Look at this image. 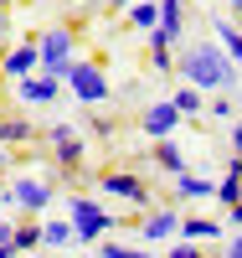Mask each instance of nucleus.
Wrapping results in <instances>:
<instances>
[{"mask_svg": "<svg viewBox=\"0 0 242 258\" xmlns=\"http://www.w3.org/2000/svg\"><path fill=\"white\" fill-rule=\"evenodd\" d=\"M181 73L191 88H201V93H222L237 83V62L216 47V41H196V47L181 52Z\"/></svg>", "mask_w": 242, "mask_h": 258, "instance_id": "1", "label": "nucleus"}, {"mask_svg": "<svg viewBox=\"0 0 242 258\" xmlns=\"http://www.w3.org/2000/svg\"><path fill=\"white\" fill-rule=\"evenodd\" d=\"M77 62V31L72 26H47L36 36V73H47V78H67V68Z\"/></svg>", "mask_w": 242, "mask_h": 258, "instance_id": "2", "label": "nucleus"}, {"mask_svg": "<svg viewBox=\"0 0 242 258\" xmlns=\"http://www.w3.org/2000/svg\"><path fill=\"white\" fill-rule=\"evenodd\" d=\"M67 222L77 243H103V232H114V217L93 202V197H72L67 202Z\"/></svg>", "mask_w": 242, "mask_h": 258, "instance_id": "3", "label": "nucleus"}, {"mask_svg": "<svg viewBox=\"0 0 242 258\" xmlns=\"http://www.w3.org/2000/svg\"><path fill=\"white\" fill-rule=\"evenodd\" d=\"M62 83L72 88L77 103H108V93H114V88H108V78H103V68H98V62H83V57L67 68V78H62Z\"/></svg>", "mask_w": 242, "mask_h": 258, "instance_id": "4", "label": "nucleus"}, {"mask_svg": "<svg viewBox=\"0 0 242 258\" xmlns=\"http://www.w3.org/2000/svg\"><path fill=\"white\" fill-rule=\"evenodd\" d=\"M186 31V0H165L160 6V26L149 31V52H170Z\"/></svg>", "mask_w": 242, "mask_h": 258, "instance_id": "5", "label": "nucleus"}, {"mask_svg": "<svg viewBox=\"0 0 242 258\" xmlns=\"http://www.w3.org/2000/svg\"><path fill=\"white\" fill-rule=\"evenodd\" d=\"M52 145H57V165L67 170V176H77L83 170V155H88V145H83V135L72 124H52V135H47Z\"/></svg>", "mask_w": 242, "mask_h": 258, "instance_id": "6", "label": "nucleus"}, {"mask_svg": "<svg viewBox=\"0 0 242 258\" xmlns=\"http://www.w3.org/2000/svg\"><path fill=\"white\" fill-rule=\"evenodd\" d=\"M103 191H114L119 202H134V207H144V212L155 207V191H149L134 170H108V176H103Z\"/></svg>", "mask_w": 242, "mask_h": 258, "instance_id": "7", "label": "nucleus"}, {"mask_svg": "<svg viewBox=\"0 0 242 258\" xmlns=\"http://www.w3.org/2000/svg\"><path fill=\"white\" fill-rule=\"evenodd\" d=\"M181 124H186V119H181V109H175L170 98H160V103H149V109L139 114V129H144L149 140H170V135H175V129H181Z\"/></svg>", "mask_w": 242, "mask_h": 258, "instance_id": "8", "label": "nucleus"}, {"mask_svg": "<svg viewBox=\"0 0 242 258\" xmlns=\"http://www.w3.org/2000/svg\"><path fill=\"white\" fill-rule=\"evenodd\" d=\"M11 202L26 212V217H41V212H47V202H52V186L41 181V176H21V181L11 186Z\"/></svg>", "mask_w": 242, "mask_h": 258, "instance_id": "9", "label": "nucleus"}, {"mask_svg": "<svg viewBox=\"0 0 242 258\" xmlns=\"http://www.w3.org/2000/svg\"><path fill=\"white\" fill-rule=\"evenodd\" d=\"M139 232H144V243L181 238V212H175V207H149V212H144V222H139Z\"/></svg>", "mask_w": 242, "mask_h": 258, "instance_id": "10", "label": "nucleus"}, {"mask_svg": "<svg viewBox=\"0 0 242 258\" xmlns=\"http://www.w3.org/2000/svg\"><path fill=\"white\" fill-rule=\"evenodd\" d=\"M31 73H36V41H21V47H11L6 57H0V78L21 83V78H31Z\"/></svg>", "mask_w": 242, "mask_h": 258, "instance_id": "11", "label": "nucleus"}, {"mask_svg": "<svg viewBox=\"0 0 242 258\" xmlns=\"http://www.w3.org/2000/svg\"><path fill=\"white\" fill-rule=\"evenodd\" d=\"M57 88H62L57 78L31 73V78H21V83H16V98H21V103H52V98H57Z\"/></svg>", "mask_w": 242, "mask_h": 258, "instance_id": "12", "label": "nucleus"}, {"mask_svg": "<svg viewBox=\"0 0 242 258\" xmlns=\"http://www.w3.org/2000/svg\"><path fill=\"white\" fill-rule=\"evenodd\" d=\"M149 160H155V165L165 170V176L175 181V176H181V170H186V150L175 145V135H170V140H155V150H149Z\"/></svg>", "mask_w": 242, "mask_h": 258, "instance_id": "13", "label": "nucleus"}, {"mask_svg": "<svg viewBox=\"0 0 242 258\" xmlns=\"http://www.w3.org/2000/svg\"><path fill=\"white\" fill-rule=\"evenodd\" d=\"M211 197H216V202H222L227 212L237 207V197H242V155H232V165H227V176H222V186H216V191H211Z\"/></svg>", "mask_w": 242, "mask_h": 258, "instance_id": "14", "label": "nucleus"}, {"mask_svg": "<svg viewBox=\"0 0 242 258\" xmlns=\"http://www.w3.org/2000/svg\"><path fill=\"white\" fill-rule=\"evenodd\" d=\"M170 103L181 109V119H201V114H206V93H201V88H191V83H181V88L170 93Z\"/></svg>", "mask_w": 242, "mask_h": 258, "instance_id": "15", "label": "nucleus"}, {"mask_svg": "<svg viewBox=\"0 0 242 258\" xmlns=\"http://www.w3.org/2000/svg\"><path fill=\"white\" fill-rule=\"evenodd\" d=\"M222 222H211V217H181V238L186 243H211V238H222Z\"/></svg>", "mask_w": 242, "mask_h": 258, "instance_id": "16", "label": "nucleus"}, {"mask_svg": "<svg viewBox=\"0 0 242 258\" xmlns=\"http://www.w3.org/2000/svg\"><path fill=\"white\" fill-rule=\"evenodd\" d=\"M211 191H216V186H211L206 176H191V170H181V176H175V197H181V202H206Z\"/></svg>", "mask_w": 242, "mask_h": 258, "instance_id": "17", "label": "nucleus"}, {"mask_svg": "<svg viewBox=\"0 0 242 258\" xmlns=\"http://www.w3.org/2000/svg\"><path fill=\"white\" fill-rule=\"evenodd\" d=\"M67 243H77L67 217H47V222H41V248H67Z\"/></svg>", "mask_w": 242, "mask_h": 258, "instance_id": "18", "label": "nucleus"}, {"mask_svg": "<svg viewBox=\"0 0 242 258\" xmlns=\"http://www.w3.org/2000/svg\"><path fill=\"white\" fill-rule=\"evenodd\" d=\"M211 26H216V47H222L232 62H242V26L237 21H211Z\"/></svg>", "mask_w": 242, "mask_h": 258, "instance_id": "19", "label": "nucleus"}, {"mask_svg": "<svg viewBox=\"0 0 242 258\" xmlns=\"http://www.w3.org/2000/svg\"><path fill=\"white\" fill-rule=\"evenodd\" d=\"M11 248H16V253H36V248H41V217L21 222V227H16V238H11Z\"/></svg>", "mask_w": 242, "mask_h": 258, "instance_id": "20", "label": "nucleus"}, {"mask_svg": "<svg viewBox=\"0 0 242 258\" xmlns=\"http://www.w3.org/2000/svg\"><path fill=\"white\" fill-rule=\"evenodd\" d=\"M129 26L155 31V26H160V6H155V0H134V6H129Z\"/></svg>", "mask_w": 242, "mask_h": 258, "instance_id": "21", "label": "nucleus"}, {"mask_svg": "<svg viewBox=\"0 0 242 258\" xmlns=\"http://www.w3.org/2000/svg\"><path fill=\"white\" fill-rule=\"evenodd\" d=\"M31 135H36V129L26 119H0V145H26Z\"/></svg>", "mask_w": 242, "mask_h": 258, "instance_id": "22", "label": "nucleus"}, {"mask_svg": "<svg viewBox=\"0 0 242 258\" xmlns=\"http://www.w3.org/2000/svg\"><path fill=\"white\" fill-rule=\"evenodd\" d=\"M98 253H103V258H149V248H129V243H114V238H103Z\"/></svg>", "mask_w": 242, "mask_h": 258, "instance_id": "23", "label": "nucleus"}, {"mask_svg": "<svg viewBox=\"0 0 242 258\" xmlns=\"http://www.w3.org/2000/svg\"><path fill=\"white\" fill-rule=\"evenodd\" d=\"M206 114H211V119H227V124H232V119H237V103H232V98H211V103H206Z\"/></svg>", "mask_w": 242, "mask_h": 258, "instance_id": "24", "label": "nucleus"}, {"mask_svg": "<svg viewBox=\"0 0 242 258\" xmlns=\"http://www.w3.org/2000/svg\"><path fill=\"white\" fill-rule=\"evenodd\" d=\"M165 258H206V253H201V243H186V238H181V243H175Z\"/></svg>", "mask_w": 242, "mask_h": 258, "instance_id": "25", "label": "nucleus"}, {"mask_svg": "<svg viewBox=\"0 0 242 258\" xmlns=\"http://www.w3.org/2000/svg\"><path fill=\"white\" fill-rule=\"evenodd\" d=\"M149 62H155V73H170L175 68V47L170 52H149Z\"/></svg>", "mask_w": 242, "mask_h": 258, "instance_id": "26", "label": "nucleus"}, {"mask_svg": "<svg viewBox=\"0 0 242 258\" xmlns=\"http://www.w3.org/2000/svg\"><path fill=\"white\" fill-rule=\"evenodd\" d=\"M232 155H242V114L232 119Z\"/></svg>", "mask_w": 242, "mask_h": 258, "instance_id": "27", "label": "nucleus"}, {"mask_svg": "<svg viewBox=\"0 0 242 258\" xmlns=\"http://www.w3.org/2000/svg\"><path fill=\"white\" fill-rule=\"evenodd\" d=\"M11 238H16V227H11V222H0V248H11Z\"/></svg>", "mask_w": 242, "mask_h": 258, "instance_id": "28", "label": "nucleus"}, {"mask_svg": "<svg viewBox=\"0 0 242 258\" xmlns=\"http://www.w3.org/2000/svg\"><path fill=\"white\" fill-rule=\"evenodd\" d=\"M227 222H232V227H242V197H237V207L227 212Z\"/></svg>", "mask_w": 242, "mask_h": 258, "instance_id": "29", "label": "nucleus"}, {"mask_svg": "<svg viewBox=\"0 0 242 258\" xmlns=\"http://www.w3.org/2000/svg\"><path fill=\"white\" fill-rule=\"evenodd\" d=\"M227 258H242V238H232V243H227Z\"/></svg>", "mask_w": 242, "mask_h": 258, "instance_id": "30", "label": "nucleus"}, {"mask_svg": "<svg viewBox=\"0 0 242 258\" xmlns=\"http://www.w3.org/2000/svg\"><path fill=\"white\" fill-rule=\"evenodd\" d=\"M103 6H108V11H129V6H134V0H103Z\"/></svg>", "mask_w": 242, "mask_h": 258, "instance_id": "31", "label": "nucleus"}, {"mask_svg": "<svg viewBox=\"0 0 242 258\" xmlns=\"http://www.w3.org/2000/svg\"><path fill=\"white\" fill-rule=\"evenodd\" d=\"M227 6H232V16H242V0H227Z\"/></svg>", "mask_w": 242, "mask_h": 258, "instance_id": "32", "label": "nucleus"}, {"mask_svg": "<svg viewBox=\"0 0 242 258\" xmlns=\"http://www.w3.org/2000/svg\"><path fill=\"white\" fill-rule=\"evenodd\" d=\"M0 258H16V248H0Z\"/></svg>", "mask_w": 242, "mask_h": 258, "instance_id": "33", "label": "nucleus"}, {"mask_svg": "<svg viewBox=\"0 0 242 258\" xmlns=\"http://www.w3.org/2000/svg\"><path fill=\"white\" fill-rule=\"evenodd\" d=\"M0 170H6V150H0Z\"/></svg>", "mask_w": 242, "mask_h": 258, "instance_id": "34", "label": "nucleus"}, {"mask_svg": "<svg viewBox=\"0 0 242 258\" xmlns=\"http://www.w3.org/2000/svg\"><path fill=\"white\" fill-rule=\"evenodd\" d=\"M0 6H6V0H0Z\"/></svg>", "mask_w": 242, "mask_h": 258, "instance_id": "35", "label": "nucleus"}, {"mask_svg": "<svg viewBox=\"0 0 242 258\" xmlns=\"http://www.w3.org/2000/svg\"><path fill=\"white\" fill-rule=\"evenodd\" d=\"M0 191H6V186H0Z\"/></svg>", "mask_w": 242, "mask_h": 258, "instance_id": "36", "label": "nucleus"}]
</instances>
